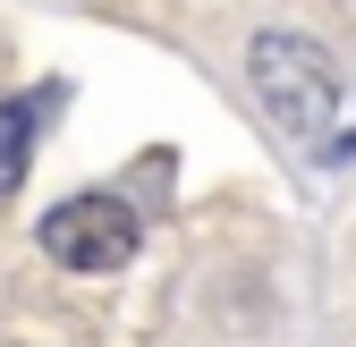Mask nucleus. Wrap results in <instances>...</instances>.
I'll list each match as a JSON object with an SVG mask.
<instances>
[{
    "instance_id": "nucleus-1",
    "label": "nucleus",
    "mask_w": 356,
    "mask_h": 347,
    "mask_svg": "<svg viewBox=\"0 0 356 347\" xmlns=\"http://www.w3.org/2000/svg\"><path fill=\"white\" fill-rule=\"evenodd\" d=\"M246 76H254V94L272 102V119L289 127L297 144L331 136V60H323L305 34H254Z\"/></svg>"
},
{
    "instance_id": "nucleus-2",
    "label": "nucleus",
    "mask_w": 356,
    "mask_h": 347,
    "mask_svg": "<svg viewBox=\"0 0 356 347\" xmlns=\"http://www.w3.org/2000/svg\"><path fill=\"white\" fill-rule=\"evenodd\" d=\"M42 254L60 271H119L136 254V212L119 195H68L60 212H42Z\"/></svg>"
},
{
    "instance_id": "nucleus-3",
    "label": "nucleus",
    "mask_w": 356,
    "mask_h": 347,
    "mask_svg": "<svg viewBox=\"0 0 356 347\" xmlns=\"http://www.w3.org/2000/svg\"><path fill=\"white\" fill-rule=\"evenodd\" d=\"M26 161H34V94H9L0 102V195H17Z\"/></svg>"
}]
</instances>
